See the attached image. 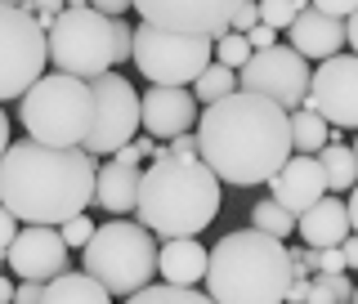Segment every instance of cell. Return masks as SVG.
<instances>
[{
  "instance_id": "6",
  "label": "cell",
  "mask_w": 358,
  "mask_h": 304,
  "mask_svg": "<svg viewBox=\"0 0 358 304\" xmlns=\"http://www.w3.org/2000/svg\"><path fill=\"white\" fill-rule=\"evenodd\" d=\"M18 121L27 139L45 143V148H85L90 126H94V94L90 81L76 76H41L27 94L18 99Z\"/></svg>"
},
{
  "instance_id": "4",
  "label": "cell",
  "mask_w": 358,
  "mask_h": 304,
  "mask_svg": "<svg viewBox=\"0 0 358 304\" xmlns=\"http://www.w3.org/2000/svg\"><path fill=\"white\" fill-rule=\"evenodd\" d=\"M291 251L255 229L224 233L206 260V296L215 304H287Z\"/></svg>"
},
{
  "instance_id": "26",
  "label": "cell",
  "mask_w": 358,
  "mask_h": 304,
  "mask_svg": "<svg viewBox=\"0 0 358 304\" xmlns=\"http://www.w3.org/2000/svg\"><path fill=\"white\" fill-rule=\"evenodd\" d=\"M126 304H215L206 296V291H193V287H143V291H134V296Z\"/></svg>"
},
{
  "instance_id": "37",
  "label": "cell",
  "mask_w": 358,
  "mask_h": 304,
  "mask_svg": "<svg viewBox=\"0 0 358 304\" xmlns=\"http://www.w3.org/2000/svg\"><path fill=\"white\" fill-rule=\"evenodd\" d=\"M341 255H345V273H358V238L354 233L341 242Z\"/></svg>"
},
{
  "instance_id": "13",
  "label": "cell",
  "mask_w": 358,
  "mask_h": 304,
  "mask_svg": "<svg viewBox=\"0 0 358 304\" xmlns=\"http://www.w3.org/2000/svg\"><path fill=\"white\" fill-rule=\"evenodd\" d=\"M305 108H313L331 130H358V59L354 54H336V59L313 67Z\"/></svg>"
},
{
  "instance_id": "43",
  "label": "cell",
  "mask_w": 358,
  "mask_h": 304,
  "mask_svg": "<svg viewBox=\"0 0 358 304\" xmlns=\"http://www.w3.org/2000/svg\"><path fill=\"white\" fill-rule=\"evenodd\" d=\"M350 152H354V161H358V139H354V143H350Z\"/></svg>"
},
{
  "instance_id": "16",
  "label": "cell",
  "mask_w": 358,
  "mask_h": 304,
  "mask_svg": "<svg viewBox=\"0 0 358 304\" xmlns=\"http://www.w3.org/2000/svg\"><path fill=\"white\" fill-rule=\"evenodd\" d=\"M268 197L291 215H305L313 201L327 197V179H322L318 157H291V161L268 179Z\"/></svg>"
},
{
  "instance_id": "29",
  "label": "cell",
  "mask_w": 358,
  "mask_h": 304,
  "mask_svg": "<svg viewBox=\"0 0 358 304\" xmlns=\"http://www.w3.org/2000/svg\"><path fill=\"white\" fill-rule=\"evenodd\" d=\"M94 229H99V224H94V219H90V215H76V219H67V224H63V229H59V233H63V242H67V251H72V246H81V251H85V242H90V238H94Z\"/></svg>"
},
{
  "instance_id": "35",
  "label": "cell",
  "mask_w": 358,
  "mask_h": 304,
  "mask_svg": "<svg viewBox=\"0 0 358 304\" xmlns=\"http://www.w3.org/2000/svg\"><path fill=\"white\" fill-rule=\"evenodd\" d=\"M22 9H27V14H50V18H59L63 9H67V0H27Z\"/></svg>"
},
{
  "instance_id": "32",
  "label": "cell",
  "mask_w": 358,
  "mask_h": 304,
  "mask_svg": "<svg viewBox=\"0 0 358 304\" xmlns=\"http://www.w3.org/2000/svg\"><path fill=\"white\" fill-rule=\"evenodd\" d=\"M309 9H318V14H331V18H350L358 9V0H309Z\"/></svg>"
},
{
  "instance_id": "10",
  "label": "cell",
  "mask_w": 358,
  "mask_h": 304,
  "mask_svg": "<svg viewBox=\"0 0 358 304\" xmlns=\"http://www.w3.org/2000/svg\"><path fill=\"white\" fill-rule=\"evenodd\" d=\"M90 94H94V126H90L85 152L90 157H117L139 134V89L126 76L103 72L90 81Z\"/></svg>"
},
{
  "instance_id": "39",
  "label": "cell",
  "mask_w": 358,
  "mask_h": 304,
  "mask_svg": "<svg viewBox=\"0 0 358 304\" xmlns=\"http://www.w3.org/2000/svg\"><path fill=\"white\" fill-rule=\"evenodd\" d=\"M345 210H350V233L358 238V184L350 188V201H345Z\"/></svg>"
},
{
  "instance_id": "27",
  "label": "cell",
  "mask_w": 358,
  "mask_h": 304,
  "mask_svg": "<svg viewBox=\"0 0 358 304\" xmlns=\"http://www.w3.org/2000/svg\"><path fill=\"white\" fill-rule=\"evenodd\" d=\"M246 59H251V45H246V36H238V31H224V36L215 41V63H220V67L242 72Z\"/></svg>"
},
{
  "instance_id": "28",
  "label": "cell",
  "mask_w": 358,
  "mask_h": 304,
  "mask_svg": "<svg viewBox=\"0 0 358 304\" xmlns=\"http://www.w3.org/2000/svg\"><path fill=\"white\" fill-rule=\"evenodd\" d=\"M260 5V22L264 27H273V31H287L291 22H296V0H255Z\"/></svg>"
},
{
  "instance_id": "22",
  "label": "cell",
  "mask_w": 358,
  "mask_h": 304,
  "mask_svg": "<svg viewBox=\"0 0 358 304\" xmlns=\"http://www.w3.org/2000/svg\"><path fill=\"white\" fill-rule=\"evenodd\" d=\"M287 126H291V152H296V157H318L331 143V126L313 108L287 112Z\"/></svg>"
},
{
  "instance_id": "38",
  "label": "cell",
  "mask_w": 358,
  "mask_h": 304,
  "mask_svg": "<svg viewBox=\"0 0 358 304\" xmlns=\"http://www.w3.org/2000/svg\"><path fill=\"white\" fill-rule=\"evenodd\" d=\"M345 45H350V54L358 59V9H354L350 18H345Z\"/></svg>"
},
{
  "instance_id": "20",
  "label": "cell",
  "mask_w": 358,
  "mask_h": 304,
  "mask_svg": "<svg viewBox=\"0 0 358 304\" xmlns=\"http://www.w3.org/2000/svg\"><path fill=\"white\" fill-rule=\"evenodd\" d=\"M206 260L210 251L197 238H179L157 246V273L166 277V287H197L206 282Z\"/></svg>"
},
{
  "instance_id": "8",
  "label": "cell",
  "mask_w": 358,
  "mask_h": 304,
  "mask_svg": "<svg viewBox=\"0 0 358 304\" xmlns=\"http://www.w3.org/2000/svg\"><path fill=\"white\" fill-rule=\"evenodd\" d=\"M130 59L139 67V76H148V85L188 89L215 59V41L175 36V31H157L148 22H139L130 41Z\"/></svg>"
},
{
  "instance_id": "40",
  "label": "cell",
  "mask_w": 358,
  "mask_h": 304,
  "mask_svg": "<svg viewBox=\"0 0 358 304\" xmlns=\"http://www.w3.org/2000/svg\"><path fill=\"white\" fill-rule=\"evenodd\" d=\"M5 152H9V117L0 112V157H5Z\"/></svg>"
},
{
  "instance_id": "34",
  "label": "cell",
  "mask_w": 358,
  "mask_h": 304,
  "mask_svg": "<svg viewBox=\"0 0 358 304\" xmlns=\"http://www.w3.org/2000/svg\"><path fill=\"white\" fill-rule=\"evenodd\" d=\"M45 287L41 282H14V304H41Z\"/></svg>"
},
{
  "instance_id": "9",
  "label": "cell",
  "mask_w": 358,
  "mask_h": 304,
  "mask_svg": "<svg viewBox=\"0 0 358 304\" xmlns=\"http://www.w3.org/2000/svg\"><path fill=\"white\" fill-rule=\"evenodd\" d=\"M50 45L36 27V14L14 5H0V103L22 99L45 76Z\"/></svg>"
},
{
  "instance_id": "44",
  "label": "cell",
  "mask_w": 358,
  "mask_h": 304,
  "mask_svg": "<svg viewBox=\"0 0 358 304\" xmlns=\"http://www.w3.org/2000/svg\"><path fill=\"white\" fill-rule=\"evenodd\" d=\"M350 304H358V282H354V296H350Z\"/></svg>"
},
{
  "instance_id": "24",
  "label": "cell",
  "mask_w": 358,
  "mask_h": 304,
  "mask_svg": "<svg viewBox=\"0 0 358 304\" xmlns=\"http://www.w3.org/2000/svg\"><path fill=\"white\" fill-rule=\"evenodd\" d=\"M251 229L264 233V238H273V242H287L291 233H296V215L282 210L273 197H264V201H255V206H251Z\"/></svg>"
},
{
  "instance_id": "41",
  "label": "cell",
  "mask_w": 358,
  "mask_h": 304,
  "mask_svg": "<svg viewBox=\"0 0 358 304\" xmlns=\"http://www.w3.org/2000/svg\"><path fill=\"white\" fill-rule=\"evenodd\" d=\"M0 304H14V282L0 273Z\"/></svg>"
},
{
  "instance_id": "2",
  "label": "cell",
  "mask_w": 358,
  "mask_h": 304,
  "mask_svg": "<svg viewBox=\"0 0 358 304\" xmlns=\"http://www.w3.org/2000/svg\"><path fill=\"white\" fill-rule=\"evenodd\" d=\"M99 161L85 148H45L36 139L9 143L0 157V206L22 229H63L94 206Z\"/></svg>"
},
{
  "instance_id": "1",
  "label": "cell",
  "mask_w": 358,
  "mask_h": 304,
  "mask_svg": "<svg viewBox=\"0 0 358 304\" xmlns=\"http://www.w3.org/2000/svg\"><path fill=\"white\" fill-rule=\"evenodd\" d=\"M197 161L220 184L255 188L268 184L291 161V126L287 112L260 94H238L210 103L197 117Z\"/></svg>"
},
{
  "instance_id": "21",
  "label": "cell",
  "mask_w": 358,
  "mask_h": 304,
  "mask_svg": "<svg viewBox=\"0 0 358 304\" xmlns=\"http://www.w3.org/2000/svg\"><path fill=\"white\" fill-rule=\"evenodd\" d=\"M41 304H112V296L90 273H81V268H67V273H59L54 282H45Z\"/></svg>"
},
{
  "instance_id": "11",
  "label": "cell",
  "mask_w": 358,
  "mask_h": 304,
  "mask_svg": "<svg viewBox=\"0 0 358 304\" xmlns=\"http://www.w3.org/2000/svg\"><path fill=\"white\" fill-rule=\"evenodd\" d=\"M309 76H313L309 63L291 45H273V50H260L246 59V67L238 72V89L260 94L268 103H278L282 112H296L309 99Z\"/></svg>"
},
{
  "instance_id": "18",
  "label": "cell",
  "mask_w": 358,
  "mask_h": 304,
  "mask_svg": "<svg viewBox=\"0 0 358 304\" xmlns=\"http://www.w3.org/2000/svg\"><path fill=\"white\" fill-rule=\"evenodd\" d=\"M139 166H121L117 157H103L94 175V206H103L108 215H130L139 206Z\"/></svg>"
},
{
  "instance_id": "19",
  "label": "cell",
  "mask_w": 358,
  "mask_h": 304,
  "mask_svg": "<svg viewBox=\"0 0 358 304\" xmlns=\"http://www.w3.org/2000/svg\"><path fill=\"white\" fill-rule=\"evenodd\" d=\"M296 233L309 242V251L341 246L350 238V210H345L341 197H322V201H313L305 215H296Z\"/></svg>"
},
{
  "instance_id": "17",
  "label": "cell",
  "mask_w": 358,
  "mask_h": 304,
  "mask_svg": "<svg viewBox=\"0 0 358 304\" xmlns=\"http://www.w3.org/2000/svg\"><path fill=\"white\" fill-rule=\"evenodd\" d=\"M291 36V50L300 59H313V63H327L336 54H345V18H331V14H318V9H300L296 22L287 27Z\"/></svg>"
},
{
  "instance_id": "42",
  "label": "cell",
  "mask_w": 358,
  "mask_h": 304,
  "mask_svg": "<svg viewBox=\"0 0 358 304\" xmlns=\"http://www.w3.org/2000/svg\"><path fill=\"white\" fill-rule=\"evenodd\" d=\"M0 5H14V9H22V5H27V0H0Z\"/></svg>"
},
{
  "instance_id": "5",
  "label": "cell",
  "mask_w": 358,
  "mask_h": 304,
  "mask_svg": "<svg viewBox=\"0 0 358 304\" xmlns=\"http://www.w3.org/2000/svg\"><path fill=\"white\" fill-rule=\"evenodd\" d=\"M130 41L134 27L126 18H108L99 9H63L54 18V27L45 31V45H50V63L59 67L63 76H76V81H94V76L112 72L117 63L130 59Z\"/></svg>"
},
{
  "instance_id": "23",
  "label": "cell",
  "mask_w": 358,
  "mask_h": 304,
  "mask_svg": "<svg viewBox=\"0 0 358 304\" xmlns=\"http://www.w3.org/2000/svg\"><path fill=\"white\" fill-rule=\"evenodd\" d=\"M318 166H322V179H327L331 197L336 193H350V188L358 184V161H354V152L345 148L341 139H331L327 148L318 152Z\"/></svg>"
},
{
  "instance_id": "36",
  "label": "cell",
  "mask_w": 358,
  "mask_h": 304,
  "mask_svg": "<svg viewBox=\"0 0 358 304\" xmlns=\"http://www.w3.org/2000/svg\"><path fill=\"white\" fill-rule=\"evenodd\" d=\"M90 9H99V14H108V18H121L130 9V0H90Z\"/></svg>"
},
{
  "instance_id": "15",
  "label": "cell",
  "mask_w": 358,
  "mask_h": 304,
  "mask_svg": "<svg viewBox=\"0 0 358 304\" xmlns=\"http://www.w3.org/2000/svg\"><path fill=\"white\" fill-rule=\"evenodd\" d=\"M197 99L193 89H171V85H148L139 99V126L148 130V139H179V134L197 130Z\"/></svg>"
},
{
  "instance_id": "45",
  "label": "cell",
  "mask_w": 358,
  "mask_h": 304,
  "mask_svg": "<svg viewBox=\"0 0 358 304\" xmlns=\"http://www.w3.org/2000/svg\"><path fill=\"white\" fill-rule=\"evenodd\" d=\"M0 268H5V255H0Z\"/></svg>"
},
{
  "instance_id": "33",
  "label": "cell",
  "mask_w": 358,
  "mask_h": 304,
  "mask_svg": "<svg viewBox=\"0 0 358 304\" xmlns=\"http://www.w3.org/2000/svg\"><path fill=\"white\" fill-rule=\"evenodd\" d=\"M18 229H22V224H18L14 215H9L5 206H0V255H5L9 246H14V238H18Z\"/></svg>"
},
{
  "instance_id": "14",
  "label": "cell",
  "mask_w": 358,
  "mask_h": 304,
  "mask_svg": "<svg viewBox=\"0 0 358 304\" xmlns=\"http://www.w3.org/2000/svg\"><path fill=\"white\" fill-rule=\"evenodd\" d=\"M5 264L14 268L22 282H54L59 273L72 268V255H67V242L59 229H18L14 246L5 251Z\"/></svg>"
},
{
  "instance_id": "25",
  "label": "cell",
  "mask_w": 358,
  "mask_h": 304,
  "mask_svg": "<svg viewBox=\"0 0 358 304\" xmlns=\"http://www.w3.org/2000/svg\"><path fill=\"white\" fill-rule=\"evenodd\" d=\"M229 94H238V72H229V67H220L210 59V67L193 81V99L210 108V103H220V99H229Z\"/></svg>"
},
{
  "instance_id": "7",
  "label": "cell",
  "mask_w": 358,
  "mask_h": 304,
  "mask_svg": "<svg viewBox=\"0 0 358 304\" xmlns=\"http://www.w3.org/2000/svg\"><path fill=\"white\" fill-rule=\"evenodd\" d=\"M81 273H90L112 300H130L134 291L152 287L157 277V242L139 219H108L85 242Z\"/></svg>"
},
{
  "instance_id": "3",
  "label": "cell",
  "mask_w": 358,
  "mask_h": 304,
  "mask_svg": "<svg viewBox=\"0 0 358 304\" xmlns=\"http://www.w3.org/2000/svg\"><path fill=\"white\" fill-rule=\"evenodd\" d=\"M220 179L197 161V157H162L139 179V206L134 215L152 238L179 242L197 238L210 219L220 215Z\"/></svg>"
},
{
  "instance_id": "31",
  "label": "cell",
  "mask_w": 358,
  "mask_h": 304,
  "mask_svg": "<svg viewBox=\"0 0 358 304\" xmlns=\"http://www.w3.org/2000/svg\"><path fill=\"white\" fill-rule=\"evenodd\" d=\"M246 45H251V54L273 50V45H278V31H273V27H264V22H255V27L246 31Z\"/></svg>"
},
{
  "instance_id": "30",
  "label": "cell",
  "mask_w": 358,
  "mask_h": 304,
  "mask_svg": "<svg viewBox=\"0 0 358 304\" xmlns=\"http://www.w3.org/2000/svg\"><path fill=\"white\" fill-rule=\"evenodd\" d=\"M260 22V5L255 0H242L238 5V14H233V22H229V31H238V36H246V31Z\"/></svg>"
},
{
  "instance_id": "12",
  "label": "cell",
  "mask_w": 358,
  "mask_h": 304,
  "mask_svg": "<svg viewBox=\"0 0 358 304\" xmlns=\"http://www.w3.org/2000/svg\"><path fill=\"white\" fill-rule=\"evenodd\" d=\"M242 0H130V9L139 22H148L157 31H175V36H201L220 41L229 31L233 14Z\"/></svg>"
}]
</instances>
